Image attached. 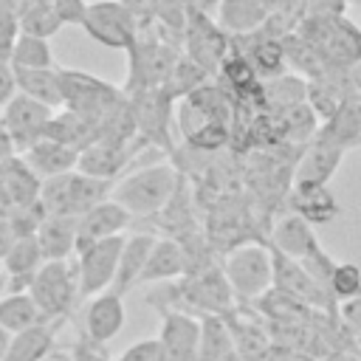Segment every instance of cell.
<instances>
[{"label": "cell", "instance_id": "8992f818", "mask_svg": "<svg viewBox=\"0 0 361 361\" xmlns=\"http://www.w3.org/2000/svg\"><path fill=\"white\" fill-rule=\"evenodd\" d=\"M223 274L237 299H243V302L259 299L274 285L268 245L254 240V243H243V245L231 248L223 262Z\"/></svg>", "mask_w": 361, "mask_h": 361}, {"label": "cell", "instance_id": "4316f807", "mask_svg": "<svg viewBox=\"0 0 361 361\" xmlns=\"http://www.w3.org/2000/svg\"><path fill=\"white\" fill-rule=\"evenodd\" d=\"M59 327H62V322H45L25 333L11 336L3 361H45L56 347Z\"/></svg>", "mask_w": 361, "mask_h": 361}, {"label": "cell", "instance_id": "9f6ffc18", "mask_svg": "<svg viewBox=\"0 0 361 361\" xmlns=\"http://www.w3.org/2000/svg\"><path fill=\"white\" fill-rule=\"evenodd\" d=\"M11 3H25V0H11Z\"/></svg>", "mask_w": 361, "mask_h": 361}, {"label": "cell", "instance_id": "9c48e42d", "mask_svg": "<svg viewBox=\"0 0 361 361\" xmlns=\"http://www.w3.org/2000/svg\"><path fill=\"white\" fill-rule=\"evenodd\" d=\"M127 99H130V110H133L138 141H144L147 147H161L166 152H175V144L169 138V121H172L175 99L164 87L138 90V93H130Z\"/></svg>", "mask_w": 361, "mask_h": 361}, {"label": "cell", "instance_id": "7a4b0ae2", "mask_svg": "<svg viewBox=\"0 0 361 361\" xmlns=\"http://www.w3.org/2000/svg\"><path fill=\"white\" fill-rule=\"evenodd\" d=\"M324 59L327 68H353L361 59V31L344 14H307L296 28Z\"/></svg>", "mask_w": 361, "mask_h": 361}, {"label": "cell", "instance_id": "30bf717a", "mask_svg": "<svg viewBox=\"0 0 361 361\" xmlns=\"http://www.w3.org/2000/svg\"><path fill=\"white\" fill-rule=\"evenodd\" d=\"M124 234L90 243L87 248L76 251V279H79V299H93L104 290H110L116 271H118V257L124 248Z\"/></svg>", "mask_w": 361, "mask_h": 361}, {"label": "cell", "instance_id": "9a60e30c", "mask_svg": "<svg viewBox=\"0 0 361 361\" xmlns=\"http://www.w3.org/2000/svg\"><path fill=\"white\" fill-rule=\"evenodd\" d=\"M271 245L279 248L282 254L299 259L302 265H307V262H313L319 254H324L322 243L316 240L313 226L305 223V220H302L299 214H293V212L282 214V217L271 226Z\"/></svg>", "mask_w": 361, "mask_h": 361}, {"label": "cell", "instance_id": "d6986e66", "mask_svg": "<svg viewBox=\"0 0 361 361\" xmlns=\"http://www.w3.org/2000/svg\"><path fill=\"white\" fill-rule=\"evenodd\" d=\"M341 158H344L341 147L313 135V141L305 147V152L296 161L293 183H322V186H327V180L336 175Z\"/></svg>", "mask_w": 361, "mask_h": 361}, {"label": "cell", "instance_id": "d4e9b609", "mask_svg": "<svg viewBox=\"0 0 361 361\" xmlns=\"http://www.w3.org/2000/svg\"><path fill=\"white\" fill-rule=\"evenodd\" d=\"M268 11L262 0H220L217 3V25L228 37H245L265 25Z\"/></svg>", "mask_w": 361, "mask_h": 361}, {"label": "cell", "instance_id": "f35d334b", "mask_svg": "<svg viewBox=\"0 0 361 361\" xmlns=\"http://www.w3.org/2000/svg\"><path fill=\"white\" fill-rule=\"evenodd\" d=\"M45 217H48L45 206H42L39 200H34V203L14 206L6 220H8V226H11V231H14L17 237H37V231H39V226H42Z\"/></svg>", "mask_w": 361, "mask_h": 361}, {"label": "cell", "instance_id": "ba28073f", "mask_svg": "<svg viewBox=\"0 0 361 361\" xmlns=\"http://www.w3.org/2000/svg\"><path fill=\"white\" fill-rule=\"evenodd\" d=\"M82 28L90 39L113 51H130L138 39V20L118 0H93L87 3Z\"/></svg>", "mask_w": 361, "mask_h": 361}, {"label": "cell", "instance_id": "d6a6232c", "mask_svg": "<svg viewBox=\"0 0 361 361\" xmlns=\"http://www.w3.org/2000/svg\"><path fill=\"white\" fill-rule=\"evenodd\" d=\"M228 353H234V338L223 316H203L200 319V344H197V361H220Z\"/></svg>", "mask_w": 361, "mask_h": 361}, {"label": "cell", "instance_id": "681fc988", "mask_svg": "<svg viewBox=\"0 0 361 361\" xmlns=\"http://www.w3.org/2000/svg\"><path fill=\"white\" fill-rule=\"evenodd\" d=\"M324 361H361V353H355L353 347H341V350H330Z\"/></svg>", "mask_w": 361, "mask_h": 361}, {"label": "cell", "instance_id": "603a6c76", "mask_svg": "<svg viewBox=\"0 0 361 361\" xmlns=\"http://www.w3.org/2000/svg\"><path fill=\"white\" fill-rule=\"evenodd\" d=\"M316 138H324L336 147H341L344 152L350 147H361V93H350L341 107L322 121V127L316 130Z\"/></svg>", "mask_w": 361, "mask_h": 361}, {"label": "cell", "instance_id": "74e56055", "mask_svg": "<svg viewBox=\"0 0 361 361\" xmlns=\"http://www.w3.org/2000/svg\"><path fill=\"white\" fill-rule=\"evenodd\" d=\"M327 293L336 305L361 296V268L355 262H336L327 276Z\"/></svg>", "mask_w": 361, "mask_h": 361}, {"label": "cell", "instance_id": "277c9868", "mask_svg": "<svg viewBox=\"0 0 361 361\" xmlns=\"http://www.w3.org/2000/svg\"><path fill=\"white\" fill-rule=\"evenodd\" d=\"M28 296L39 307V313L48 322H65L79 302V279L76 268L68 259L42 262V268L34 274L28 285Z\"/></svg>", "mask_w": 361, "mask_h": 361}, {"label": "cell", "instance_id": "7bdbcfd3", "mask_svg": "<svg viewBox=\"0 0 361 361\" xmlns=\"http://www.w3.org/2000/svg\"><path fill=\"white\" fill-rule=\"evenodd\" d=\"M68 361H113V358H110L102 347L90 344V341L82 336L79 341L71 344V350H68Z\"/></svg>", "mask_w": 361, "mask_h": 361}, {"label": "cell", "instance_id": "5b68a950", "mask_svg": "<svg viewBox=\"0 0 361 361\" xmlns=\"http://www.w3.org/2000/svg\"><path fill=\"white\" fill-rule=\"evenodd\" d=\"M59 79H62V107L90 118L99 135V121L124 99V90H118L116 85L93 73L73 71V68H59Z\"/></svg>", "mask_w": 361, "mask_h": 361}, {"label": "cell", "instance_id": "d590c367", "mask_svg": "<svg viewBox=\"0 0 361 361\" xmlns=\"http://www.w3.org/2000/svg\"><path fill=\"white\" fill-rule=\"evenodd\" d=\"M11 68H23V71H37V68H54V54L48 39L39 37H28L20 34L11 45Z\"/></svg>", "mask_w": 361, "mask_h": 361}, {"label": "cell", "instance_id": "6da1fadb", "mask_svg": "<svg viewBox=\"0 0 361 361\" xmlns=\"http://www.w3.org/2000/svg\"><path fill=\"white\" fill-rule=\"evenodd\" d=\"M178 183H180V175L172 164H147V166L118 178L110 200L124 206L133 214V220H149L164 212V206L172 200Z\"/></svg>", "mask_w": 361, "mask_h": 361}, {"label": "cell", "instance_id": "8d00e7d4", "mask_svg": "<svg viewBox=\"0 0 361 361\" xmlns=\"http://www.w3.org/2000/svg\"><path fill=\"white\" fill-rule=\"evenodd\" d=\"M206 71L200 65H195L189 56H180L169 73V79L164 82V90L178 102V99H186L192 90H197L200 85H206Z\"/></svg>", "mask_w": 361, "mask_h": 361}, {"label": "cell", "instance_id": "7dc6e473", "mask_svg": "<svg viewBox=\"0 0 361 361\" xmlns=\"http://www.w3.org/2000/svg\"><path fill=\"white\" fill-rule=\"evenodd\" d=\"M11 158H17V147H14L11 135L3 130V124H0V166H3V164H8Z\"/></svg>", "mask_w": 361, "mask_h": 361}, {"label": "cell", "instance_id": "f907efd6", "mask_svg": "<svg viewBox=\"0 0 361 361\" xmlns=\"http://www.w3.org/2000/svg\"><path fill=\"white\" fill-rule=\"evenodd\" d=\"M347 76H350V87H353V93H361V59H358L353 68H347Z\"/></svg>", "mask_w": 361, "mask_h": 361}, {"label": "cell", "instance_id": "4fadbf2b", "mask_svg": "<svg viewBox=\"0 0 361 361\" xmlns=\"http://www.w3.org/2000/svg\"><path fill=\"white\" fill-rule=\"evenodd\" d=\"M161 310V333L158 341L164 347L166 361H197L200 344V319L180 307H158Z\"/></svg>", "mask_w": 361, "mask_h": 361}, {"label": "cell", "instance_id": "1f68e13d", "mask_svg": "<svg viewBox=\"0 0 361 361\" xmlns=\"http://www.w3.org/2000/svg\"><path fill=\"white\" fill-rule=\"evenodd\" d=\"M48 319L39 313V307L34 305V299L28 293H6L0 299V327L8 336L25 333L37 324H45Z\"/></svg>", "mask_w": 361, "mask_h": 361}, {"label": "cell", "instance_id": "c3c4849f", "mask_svg": "<svg viewBox=\"0 0 361 361\" xmlns=\"http://www.w3.org/2000/svg\"><path fill=\"white\" fill-rule=\"evenodd\" d=\"M14 240H17V234L11 231V226H8V220H0V262L6 259V254H8V248L14 245Z\"/></svg>", "mask_w": 361, "mask_h": 361}, {"label": "cell", "instance_id": "ac0fdd59", "mask_svg": "<svg viewBox=\"0 0 361 361\" xmlns=\"http://www.w3.org/2000/svg\"><path fill=\"white\" fill-rule=\"evenodd\" d=\"M288 206L310 226H327L341 214L336 195L322 183H293L288 192Z\"/></svg>", "mask_w": 361, "mask_h": 361}, {"label": "cell", "instance_id": "8fae6325", "mask_svg": "<svg viewBox=\"0 0 361 361\" xmlns=\"http://www.w3.org/2000/svg\"><path fill=\"white\" fill-rule=\"evenodd\" d=\"M186 56L200 65L206 73H214L220 71L223 59L228 56V48H231V37L217 25L212 23L203 8H189V17H186Z\"/></svg>", "mask_w": 361, "mask_h": 361}, {"label": "cell", "instance_id": "ab89813d", "mask_svg": "<svg viewBox=\"0 0 361 361\" xmlns=\"http://www.w3.org/2000/svg\"><path fill=\"white\" fill-rule=\"evenodd\" d=\"M116 361H166V355L158 338H141V341H133Z\"/></svg>", "mask_w": 361, "mask_h": 361}, {"label": "cell", "instance_id": "11a10c76", "mask_svg": "<svg viewBox=\"0 0 361 361\" xmlns=\"http://www.w3.org/2000/svg\"><path fill=\"white\" fill-rule=\"evenodd\" d=\"M209 3H220V0H203V6H209Z\"/></svg>", "mask_w": 361, "mask_h": 361}, {"label": "cell", "instance_id": "f546056e", "mask_svg": "<svg viewBox=\"0 0 361 361\" xmlns=\"http://www.w3.org/2000/svg\"><path fill=\"white\" fill-rule=\"evenodd\" d=\"M42 138H51V141H59L76 152H82L85 147H90L96 141V124L79 113H71V110H62V113H54Z\"/></svg>", "mask_w": 361, "mask_h": 361}, {"label": "cell", "instance_id": "e0dca14e", "mask_svg": "<svg viewBox=\"0 0 361 361\" xmlns=\"http://www.w3.org/2000/svg\"><path fill=\"white\" fill-rule=\"evenodd\" d=\"M141 147H147V144L138 141V144H130V147H116V144H107V141H93L90 147H85L79 152L76 172H82L87 178H99V180H118L124 166L130 164V158Z\"/></svg>", "mask_w": 361, "mask_h": 361}, {"label": "cell", "instance_id": "7c38bea8", "mask_svg": "<svg viewBox=\"0 0 361 361\" xmlns=\"http://www.w3.org/2000/svg\"><path fill=\"white\" fill-rule=\"evenodd\" d=\"M54 113H56V110H51L48 104H39V102H34V99L17 93V96L3 107L0 124H3V130L11 135L14 147H17L20 152H25L34 141L42 138V133H45V127H48V121H51Z\"/></svg>", "mask_w": 361, "mask_h": 361}, {"label": "cell", "instance_id": "ffe728a7", "mask_svg": "<svg viewBox=\"0 0 361 361\" xmlns=\"http://www.w3.org/2000/svg\"><path fill=\"white\" fill-rule=\"evenodd\" d=\"M350 93L353 87H350V76L344 68H327L316 79H307V107L322 121H327Z\"/></svg>", "mask_w": 361, "mask_h": 361}, {"label": "cell", "instance_id": "83f0119b", "mask_svg": "<svg viewBox=\"0 0 361 361\" xmlns=\"http://www.w3.org/2000/svg\"><path fill=\"white\" fill-rule=\"evenodd\" d=\"M14 82H17V93L48 104L51 110L62 107V79H59V68H37V71H23L14 68Z\"/></svg>", "mask_w": 361, "mask_h": 361}, {"label": "cell", "instance_id": "60d3db41", "mask_svg": "<svg viewBox=\"0 0 361 361\" xmlns=\"http://www.w3.org/2000/svg\"><path fill=\"white\" fill-rule=\"evenodd\" d=\"M51 6L59 14L62 25H82L85 11H87V3L85 0H54Z\"/></svg>", "mask_w": 361, "mask_h": 361}, {"label": "cell", "instance_id": "484cf974", "mask_svg": "<svg viewBox=\"0 0 361 361\" xmlns=\"http://www.w3.org/2000/svg\"><path fill=\"white\" fill-rule=\"evenodd\" d=\"M186 276V257L178 240L172 237H155V245L149 251V259L144 265V274L138 285L144 282H169Z\"/></svg>", "mask_w": 361, "mask_h": 361}, {"label": "cell", "instance_id": "52a82bcc", "mask_svg": "<svg viewBox=\"0 0 361 361\" xmlns=\"http://www.w3.org/2000/svg\"><path fill=\"white\" fill-rule=\"evenodd\" d=\"M127 56H130V76H127V85H124L127 96L138 93V90L164 87V82L169 79L175 62L180 59V54L172 45H166V42H161L155 37L144 39L141 34L133 42V48L127 51Z\"/></svg>", "mask_w": 361, "mask_h": 361}, {"label": "cell", "instance_id": "bcb514c9", "mask_svg": "<svg viewBox=\"0 0 361 361\" xmlns=\"http://www.w3.org/2000/svg\"><path fill=\"white\" fill-rule=\"evenodd\" d=\"M17 96V82H14V68L8 62H0V107H6Z\"/></svg>", "mask_w": 361, "mask_h": 361}, {"label": "cell", "instance_id": "cb8c5ba5", "mask_svg": "<svg viewBox=\"0 0 361 361\" xmlns=\"http://www.w3.org/2000/svg\"><path fill=\"white\" fill-rule=\"evenodd\" d=\"M248 39V48H231L237 54H243L251 68L257 71V79L259 82H268V79H276L288 71V62H285V51H282V39L265 34L262 28L254 31V34H245Z\"/></svg>", "mask_w": 361, "mask_h": 361}, {"label": "cell", "instance_id": "db71d44e", "mask_svg": "<svg viewBox=\"0 0 361 361\" xmlns=\"http://www.w3.org/2000/svg\"><path fill=\"white\" fill-rule=\"evenodd\" d=\"M220 361H245V358H243V355L234 350V353H228V355H226V358H220Z\"/></svg>", "mask_w": 361, "mask_h": 361}, {"label": "cell", "instance_id": "ee69618b", "mask_svg": "<svg viewBox=\"0 0 361 361\" xmlns=\"http://www.w3.org/2000/svg\"><path fill=\"white\" fill-rule=\"evenodd\" d=\"M138 23H144V20H152L155 14H158V0H118Z\"/></svg>", "mask_w": 361, "mask_h": 361}, {"label": "cell", "instance_id": "4dcf8cb0", "mask_svg": "<svg viewBox=\"0 0 361 361\" xmlns=\"http://www.w3.org/2000/svg\"><path fill=\"white\" fill-rule=\"evenodd\" d=\"M262 104H268L271 113H282V110L307 104V79L285 71L282 76L262 82Z\"/></svg>", "mask_w": 361, "mask_h": 361}, {"label": "cell", "instance_id": "7402d4cb", "mask_svg": "<svg viewBox=\"0 0 361 361\" xmlns=\"http://www.w3.org/2000/svg\"><path fill=\"white\" fill-rule=\"evenodd\" d=\"M152 245H155V234L152 231H135V234H130L124 240V248H121V257H118V271H116V279L110 285L113 293L124 296L138 285Z\"/></svg>", "mask_w": 361, "mask_h": 361}, {"label": "cell", "instance_id": "836d02e7", "mask_svg": "<svg viewBox=\"0 0 361 361\" xmlns=\"http://www.w3.org/2000/svg\"><path fill=\"white\" fill-rule=\"evenodd\" d=\"M17 23H20V34L39 37V39H48L62 28V20L54 11V6L51 3H34V0H25L20 6Z\"/></svg>", "mask_w": 361, "mask_h": 361}, {"label": "cell", "instance_id": "b9f144b4", "mask_svg": "<svg viewBox=\"0 0 361 361\" xmlns=\"http://www.w3.org/2000/svg\"><path fill=\"white\" fill-rule=\"evenodd\" d=\"M338 319H341L344 330L358 338L361 336V296H355L350 302H341L338 305Z\"/></svg>", "mask_w": 361, "mask_h": 361}, {"label": "cell", "instance_id": "44dd1931", "mask_svg": "<svg viewBox=\"0 0 361 361\" xmlns=\"http://www.w3.org/2000/svg\"><path fill=\"white\" fill-rule=\"evenodd\" d=\"M20 158L31 166V172L39 180H48V178H56V175H68L79 164V152L76 149H71V147H65L59 141H51V138L34 141Z\"/></svg>", "mask_w": 361, "mask_h": 361}, {"label": "cell", "instance_id": "816d5d0a", "mask_svg": "<svg viewBox=\"0 0 361 361\" xmlns=\"http://www.w3.org/2000/svg\"><path fill=\"white\" fill-rule=\"evenodd\" d=\"M8 341H11V336L0 327V361H3V355H6V350H8Z\"/></svg>", "mask_w": 361, "mask_h": 361}, {"label": "cell", "instance_id": "e575fe53", "mask_svg": "<svg viewBox=\"0 0 361 361\" xmlns=\"http://www.w3.org/2000/svg\"><path fill=\"white\" fill-rule=\"evenodd\" d=\"M282 51H285V62H288V68L302 71L305 79H316L319 73L327 71V65H324V59L319 56V51H316L302 34H296V31L282 37Z\"/></svg>", "mask_w": 361, "mask_h": 361}, {"label": "cell", "instance_id": "f1b7e54d", "mask_svg": "<svg viewBox=\"0 0 361 361\" xmlns=\"http://www.w3.org/2000/svg\"><path fill=\"white\" fill-rule=\"evenodd\" d=\"M37 243L42 248L45 262L68 259L76 251V217L48 214L37 231Z\"/></svg>", "mask_w": 361, "mask_h": 361}, {"label": "cell", "instance_id": "f6af8a7d", "mask_svg": "<svg viewBox=\"0 0 361 361\" xmlns=\"http://www.w3.org/2000/svg\"><path fill=\"white\" fill-rule=\"evenodd\" d=\"M265 361H316L313 355H307L305 350H296V347H285V344H271Z\"/></svg>", "mask_w": 361, "mask_h": 361}, {"label": "cell", "instance_id": "2e32d148", "mask_svg": "<svg viewBox=\"0 0 361 361\" xmlns=\"http://www.w3.org/2000/svg\"><path fill=\"white\" fill-rule=\"evenodd\" d=\"M130 223H133V214L124 206H118L116 200H104V203L87 209L85 214L76 217V251L87 248L90 243L121 234Z\"/></svg>", "mask_w": 361, "mask_h": 361}, {"label": "cell", "instance_id": "3957f363", "mask_svg": "<svg viewBox=\"0 0 361 361\" xmlns=\"http://www.w3.org/2000/svg\"><path fill=\"white\" fill-rule=\"evenodd\" d=\"M116 180H99V178H87L82 172H68V175H56L42 180L39 186V203L45 206L48 214H59V217H79L87 209L110 200Z\"/></svg>", "mask_w": 361, "mask_h": 361}, {"label": "cell", "instance_id": "f5cc1de1", "mask_svg": "<svg viewBox=\"0 0 361 361\" xmlns=\"http://www.w3.org/2000/svg\"><path fill=\"white\" fill-rule=\"evenodd\" d=\"M6 290H8V279H6V274H0V299L6 296Z\"/></svg>", "mask_w": 361, "mask_h": 361}, {"label": "cell", "instance_id": "5bb4252c", "mask_svg": "<svg viewBox=\"0 0 361 361\" xmlns=\"http://www.w3.org/2000/svg\"><path fill=\"white\" fill-rule=\"evenodd\" d=\"M124 316H127L124 296H118L113 290H104V293L87 299L85 313H82V336L90 344L104 347L124 327Z\"/></svg>", "mask_w": 361, "mask_h": 361}]
</instances>
